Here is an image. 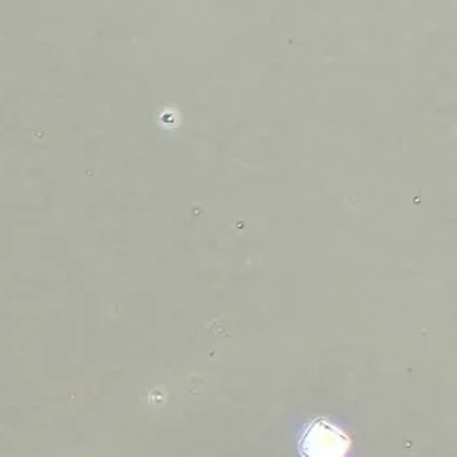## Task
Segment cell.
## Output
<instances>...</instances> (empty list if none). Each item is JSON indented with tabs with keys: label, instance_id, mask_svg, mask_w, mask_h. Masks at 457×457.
I'll use <instances>...</instances> for the list:
<instances>
[{
	"label": "cell",
	"instance_id": "1",
	"mask_svg": "<svg viewBox=\"0 0 457 457\" xmlns=\"http://www.w3.org/2000/svg\"><path fill=\"white\" fill-rule=\"evenodd\" d=\"M352 452L350 434L329 419H313L298 437L300 457H348Z\"/></svg>",
	"mask_w": 457,
	"mask_h": 457
}]
</instances>
